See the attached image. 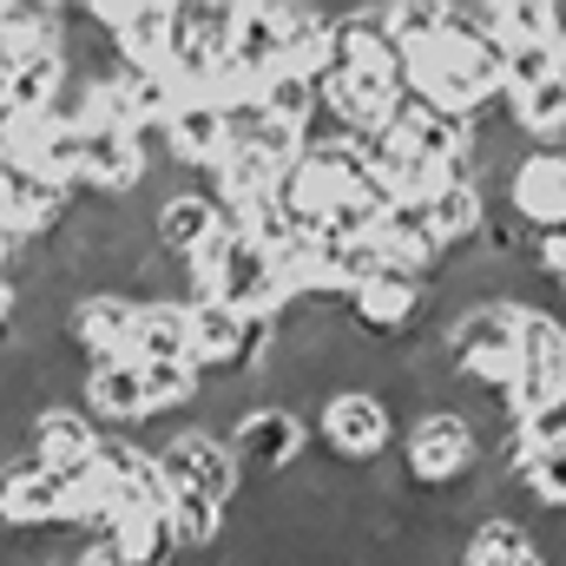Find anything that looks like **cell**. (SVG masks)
I'll return each instance as SVG.
<instances>
[{
	"label": "cell",
	"instance_id": "cell-1",
	"mask_svg": "<svg viewBox=\"0 0 566 566\" xmlns=\"http://www.w3.org/2000/svg\"><path fill=\"white\" fill-rule=\"evenodd\" d=\"M402 468H409V481H422V488H461L474 468H481V434L461 422L454 409H434L422 422H409V448H402Z\"/></svg>",
	"mask_w": 566,
	"mask_h": 566
},
{
	"label": "cell",
	"instance_id": "cell-2",
	"mask_svg": "<svg viewBox=\"0 0 566 566\" xmlns=\"http://www.w3.org/2000/svg\"><path fill=\"white\" fill-rule=\"evenodd\" d=\"M323 448H329V461H343V468H376L382 461V448H389V402L376 396V389H343V396H329L323 402Z\"/></svg>",
	"mask_w": 566,
	"mask_h": 566
},
{
	"label": "cell",
	"instance_id": "cell-3",
	"mask_svg": "<svg viewBox=\"0 0 566 566\" xmlns=\"http://www.w3.org/2000/svg\"><path fill=\"white\" fill-rule=\"evenodd\" d=\"M231 454L244 461V474H264V481H283L303 468V416L283 409V402H258L244 428L231 434Z\"/></svg>",
	"mask_w": 566,
	"mask_h": 566
},
{
	"label": "cell",
	"instance_id": "cell-4",
	"mask_svg": "<svg viewBox=\"0 0 566 566\" xmlns=\"http://www.w3.org/2000/svg\"><path fill=\"white\" fill-rule=\"evenodd\" d=\"M422 310H428V277L409 271V264H389L382 277L349 303V323H356L363 336H396V329L422 323Z\"/></svg>",
	"mask_w": 566,
	"mask_h": 566
},
{
	"label": "cell",
	"instance_id": "cell-5",
	"mask_svg": "<svg viewBox=\"0 0 566 566\" xmlns=\"http://www.w3.org/2000/svg\"><path fill=\"white\" fill-rule=\"evenodd\" d=\"M507 205H514V218L521 224H534V231H554L566 224V145H541L527 165H521V178H514V191H507Z\"/></svg>",
	"mask_w": 566,
	"mask_h": 566
},
{
	"label": "cell",
	"instance_id": "cell-6",
	"mask_svg": "<svg viewBox=\"0 0 566 566\" xmlns=\"http://www.w3.org/2000/svg\"><path fill=\"white\" fill-rule=\"evenodd\" d=\"M86 409L113 428H133L151 416L145 402V363L139 356H113V363H86Z\"/></svg>",
	"mask_w": 566,
	"mask_h": 566
},
{
	"label": "cell",
	"instance_id": "cell-7",
	"mask_svg": "<svg viewBox=\"0 0 566 566\" xmlns=\"http://www.w3.org/2000/svg\"><path fill=\"white\" fill-rule=\"evenodd\" d=\"M139 363H191L198 369V336H191V303L178 296H145L139 303V336H133Z\"/></svg>",
	"mask_w": 566,
	"mask_h": 566
},
{
	"label": "cell",
	"instance_id": "cell-8",
	"mask_svg": "<svg viewBox=\"0 0 566 566\" xmlns=\"http://www.w3.org/2000/svg\"><path fill=\"white\" fill-rule=\"evenodd\" d=\"M231 218H224V205H218V191H185V198H171L158 218H151V231H158V251H171L178 264L185 258H198L218 231H224Z\"/></svg>",
	"mask_w": 566,
	"mask_h": 566
},
{
	"label": "cell",
	"instance_id": "cell-9",
	"mask_svg": "<svg viewBox=\"0 0 566 566\" xmlns=\"http://www.w3.org/2000/svg\"><path fill=\"white\" fill-rule=\"evenodd\" d=\"M80 514V501H73V488H66V474H53V468H20V474H7V521L13 527H60V521H73Z\"/></svg>",
	"mask_w": 566,
	"mask_h": 566
},
{
	"label": "cell",
	"instance_id": "cell-10",
	"mask_svg": "<svg viewBox=\"0 0 566 566\" xmlns=\"http://www.w3.org/2000/svg\"><path fill=\"white\" fill-rule=\"evenodd\" d=\"M171 151H178V165H191V171H218V165L231 158V126H224V113L191 93V99L178 106V119H171Z\"/></svg>",
	"mask_w": 566,
	"mask_h": 566
},
{
	"label": "cell",
	"instance_id": "cell-11",
	"mask_svg": "<svg viewBox=\"0 0 566 566\" xmlns=\"http://www.w3.org/2000/svg\"><path fill=\"white\" fill-rule=\"evenodd\" d=\"M534 560H541L534 527H521V521L494 514V521H481V527L468 534V560H461V566H534Z\"/></svg>",
	"mask_w": 566,
	"mask_h": 566
},
{
	"label": "cell",
	"instance_id": "cell-12",
	"mask_svg": "<svg viewBox=\"0 0 566 566\" xmlns=\"http://www.w3.org/2000/svg\"><path fill=\"white\" fill-rule=\"evenodd\" d=\"M514 106V119H521V133L541 145V139H566V80H547V86H534V93H521V99H507Z\"/></svg>",
	"mask_w": 566,
	"mask_h": 566
},
{
	"label": "cell",
	"instance_id": "cell-13",
	"mask_svg": "<svg viewBox=\"0 0 566 566\" xmlns=\"http://www.w3.org/2000/svg\"><path fill=\"white\" fill-rule=\"evenodd\" d=\"M547 80H560V46H547V40H507V99H521V93H534Z\"/></svg>",
	"mask_w": 566,
	"mask_h": 566
}]
</instances>
